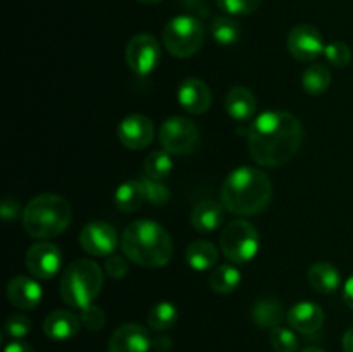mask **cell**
Returning a JSON list of instances; mask_svg holds the SVG:
<instances>
[{
  "instance_id": "35",
  "label": "cell",
  "mask_w": 353,
  "mask_h": 352,
  "mask_svg": "<svg viewBox=\"0 0 353 352\" xmlns=\"http://www.w3.org/2000/svg\"><path fill=\"white\" fill-rule=\"evenodd\" d=\"M79 320H81V324L86 328V330L99 331L102 330L103 324H105V313H103L102 307L92 304V306L81 309V316H79Z\"/></svg>"
},
{
  "instance_id": "12",
  "label": "cell",
  "mask_w": 353,
  "mask_h": 352,
  "mask_svg": "<svg viewBox=\"0 0 353 352\" xmlns=\"http://www.w3.org/2000/svg\"><path fill=\"white\" fill-rule=\"evenodd\" d=\"M26 268L34 278L50 280L61 271L62 252L50 242L33 244L26 252Z\"/></svg>"
},
{
  "instance_id": "4",
  "label": "cell",
  "mask_w": 353,
  "mask_h": 352,
  "mask_svg": "<svg viewBox=\"0 0 353 352\" xmlns=\"http://www.w3.org/2000/svg\"><path fill=\"white\" fill-rule=\"evenodd\" d=\"M71 204L57 193H41L31 199L24 207L21 219L30 237L38 240L54 238L71 224Z\"/></svg>"
},
{
  "instance_id": "24",
  "label": "cell",
  "mask_w": 353,
  "mask_h": 352,
  "mask_svg": "<svg viewBox=\"0 0 353 352\" xmlns=\"http://www.w3.org/2000/svg\"><path fill=\"white\" fill-rule=\"evenodd\" d=\"M252 320L259 328H274L281 326L283 320H285V309H283L281 302L276 299H259L252 307Z\"/></svg>"
},
{
  "instance_id": "28",
  "label": "cell",
  "mask_w": 353,
  "mask_h": 352,
  "mask_svg": "<svg viewBox=\"0 0 353 352\" xmlns=\"http://www.w3.org/2000/svg\"><path fill=\"white\" fill-rule=\"evenodd\" d=\"M210 35L219 45H233L240 40L241 28L238 21L230 16H219L210 23Z\"/></svg>"
},
{
  "instance_id": "42",
  "label": "cell",
  "mask_w": 353,
  "mask_h": 352,
  "mask_svg": "<svg viewBox=\"0 0 353 352\" xmlns=\"http://www.w3.org/2000/svg\"><path fill=\"white\" fill-rule=\"evenodd\" d=\"M299 352H324V351L319 347H307V349H302V351H299Z\"/></svg>"
},
{
  "instance_id": "39",
  "label": "cell",
  "mask_w": 353,
  "mask_h": 352,
  "mask_svg": "<svg viewBox=\"0 0 353 352\" xmlns=\"http://www.w3.org/2000/svg\"><path fill=\"white\" fill-rule=\"evenodd\" d=\"M3 352H34V349L23 340H12L10 344L6 345Z\"/></svg>"
},
{
  "instance_id": "32",
  "label": "cell",
  "mask_w": 353,
  "mask_h": 352,
  "mask_svg": "<svg viewBox=\"0 0 353 352\" xmlns=\"http://www.w3.org/2000/svg\"><path fill=\"white\" fill-rule=\"evenodd\" d=\"M262 0H217V6L228 16H248L261 7Z\"/></svg>"
},
{
  "instance_id": "38",
  "label": "cell",
  "mask_w": 353,
  "mask_h": 352,
  "mask_svg": "<svg viewBox=\"0 0 353 352\" xmlns=\"http://www.w3.org/2000/svg\"><path fill=\"white\" fill-rule=\"evenodd\" d=\"M172 347V340L165 335H159V337L152 338V349L157 352H168Z\"/></svg>"
},
{
  "instance_id": "10",
  "label": "cell",
  "mask_w": 353,
  "mask_h": 352,
  "mask_svg": "<svg viewBox=\"0 0 353 352\" xmlns=\"http://www.w3.org/2000/svg\"><path fill=\"white\" fill-rule=\"evenodd\" d=\"M119 235L107 221H90L79 233V245L93 257H109L117 247Z\"/></svg>"
},
{
  "instance_id": "25",
  "label": "cell",
  "mask_w": 353,
  "mask_h": 352,
  "mask_svg": "<svg viewBox=\"0 0 353 352\" xmlns=\"http://www.w3.org/2000/svg\"><path fill=\"white\" fill-rule=\"evenodd\" d=\"M331 69L326 64H317L309 66L302 75V88L309 93L310 97H319L326 93V90L331 86Z\"/></svg>"
},
{
  "instance_id": "36",
  "label": "cell",
  "mask_w": 353,
  "mask_h": 352,
  "mask_svg": "<svg viewBox=\"0 0 353 352\" xmlns=\"http://www.w3.org/2000/svg\"><path fill=\"white\" fill-rule=\"evenodd\" d=\"M105 273L110 278H124V276L128 275V262L124 261L121 255L110 254L109 257L105 259Z\"/></svg>"
},
{
  "instance_id": "9",
  "label": "cell",
  "mask_w": 353,
  "mask_h": 352,
  "mask_svg": "<svg viewBox=\"0 0 353 352\" xmlns=\"http://www.w3.org/2000/svg\"><path fill=\"white\" fill-rule=\"evenodd\" d=\"M161 43L148 33H138L126 47V64L134 75L148 76L161 62Z\"/></svg>"
},
{
  "instance_id": "5",
  "label": "cell",
  "mask_w": 353,
  "mask_h": 352,
  "mask_svg": "<svg viewBox=\"0 0 353 352\" xmlns=\"http://www.w3.org/2000/svg\"><path fill=\"white\" fill-rule=\"evenodd\" d=\"M103 286V271L92 259H76L69 262L61 278V297L76 309L92 306Z\"/></svg>"
},
{
  "instance_id": "30",
  "label": "cell",
  "mask_w": 353,
  "mask_h": 352,
  "mask_svg": "<svg viewBox=\"0 0 353 352\" xmlns=\"http://www.w3.org/2000/svg\"><path fill=\"white\" fill-rule=\"evenodd\" d=\"M269 340H271V347L274 349V352H299V337L290 328H274V330H271Z\"/></svg>"
},
{
  "instance_id": "27",
  "label": "cell",
  "mask_w": 353,
  "mask_h": 352,
  "mask_svg": "<svg viewBox=\"0 0 353 352\" xmlns=\"http://www.w3.org/2000/svg\"><path fill=\"white\" fill-rule=\"evenodd\" d=\"M178 307L172 302H168V300H161L155 306H152V309L148 311L147 323L148 328L155 331H165L171 330L176 323H178Z\"/></svg>"
},
{
  "instance_id": "33",
  "label": "cell",
  "mask_w": 353,
  "mask_h": 352,
  "mask_svg": "<svg viewBox=\"0 0 353 352\" xmlns=\"http://www.w3.org/2000/svg\"><path fill=\"white\" fill-rule=\"evenodd\" d=\"M143 179L145 186V195H147V200L154 206H165L171 199V192H169L168 186L164 185L159 179H150V178H141Z\"/></svg>"
},
{
  "instance_id": "15",
  "label": "cell",
  "mask_w": 353,
  "mask_h": 352,
  "mask_svg": "<svg viewBox=\"0 0 353 352\" xmlns=\"http://www.w3.org/2000/svg\"><path fill=\"white\" fill-rule=\"evenodd\" d=\"M150 333L137 323L121 324L109 340V352H150Z\"/></svg>"
},
{
  "instance_id": "22",
  "label": "cell",
  "mask_w": 353,
  "mask_h": 352,
  "mask_svg": "<svg viewBox=\"0 0 353 352\" xmlns=\"http://www.w3.org/2000/svg\"><path fill=\"white\" fill-rule=\"evenodd\" d=\"M310 286L319 293H333L341 286V275L331 262L319 261L310 266L307 273Z\"/></svg>"
},
{
  "instance_id": "37",
  "label": "cell",
  "mask_w": 353,
  "mask_h": 352,
  "mask_svg": "<svg viewBox=\"0 0 353 352\" xmlns=\"http://www.w3.org/2000/svg\"><path fill=\"white\" fill-rule=\"evenodd\" d=\"M19 204L14 199H6L0 204V214H2L3 221H14L19 216Z\"/></svg>"
},
{
  "instance_id": "18",
  "label": "cell",
  "mask_w": 353,
  "mask_h": 352,
  "mask_svg": "<svg viewBox=\"0 0 353 352\" xmlns=\"http://www.w3.org/2000/svg\"><path fill=\"white\" fill-rule=\"evenodd\" d=\"M79 328H81V320L76 316L71 311L59 309L48 314L45 317L43 331L50 340L64 342L78 335Z\"/></svg>"
},
{
  "instance_id": "20",
  "label": "cell",
  "mask_w": 353,
  "mask_h": 352,
  "mask_svg": "<svg viewBox=\"0 0 353 352\" xmlns=\"http://www.w3.org/2000/svg\"><path fill=\"white\" fill-rule=\"evenodd\" d=\"M224 106H226V113L230 114L231 119L243 123V121L254 117L255 110H257V99L245 86H234L228 92Z\"/></svg>"
},
{
  "instance_id": "34",
  "label": "cell",
  "mask_w": 353,
  "mask_h": 352,
  "mask_svg": "<svg viewBox=\"0 0 353 352\" xmlns=\"http://www.w3.org/2000/svg\"><path fill=\"white\" fill-rule=\"evenodd\" d=\"M31 331V321L26 314H10L6 321V333L14 340H21Z\"/></svg>"
},
{
  "instance_id": "29",
  "label": "cell",
  "mask_w": 353,
  "mask_h": 352,
  "mask_svg": "<svg viewBox=\"0 0 353 352\" xmlns=\"http://www.w3.org/2000/svg\"><path fill=\"white\" fill-rule=\"evenodd\" d=\"M145 176L150 179H162L168 178L172 171V157L165 150H154L147 155L143 162Z\"/></svg>"
},
{
  "instance_id": "2",
  "label": "cell",
  "mask_w": 353,
  "mask_h": 352,
  "mask_svg": "<svg viewBox=\"0 0 353 352\" xmlns=\"http://www.w3.org/2000/svg\"><path fill=\"white\" fill-rule=\"evenodd\" d=\"M272 200V182L262 169L240 166L226 176L221 188V202L234 216H257Z\"/></svg>"
},
{
  "instance_id": "23",
  "label": "cell",
  "mask_w": 353,
  "mask_h": 352,
  "mask_svg": "<svg viewBox=\"0 0 353 352\" xmlns=\"http://www.w3.org/2000/svg\"><path fill=\"white\" fill-rule=\"evenodd\" d=\"M186 264L195 271H209L217 264L219 251L216 245L209 240H195L186 247L185 252Z\"/></svg>"
},
{
  "instance_id": "8",
  "label": "cell",
  "mask_w": 353,
  "mask_h": 352,
  "mask_svg": "<svg viewBox=\"0 0 353 352\" xmlns=\"http://www.w3.org/2000/svg\"><path fill=\"white\" fill-rule=\"evenodd\" d=\"M162 150L171 155H188L200 145V131L193 121L183 116H172L162 123L159 131Z\"/></svg>"
},
{
  "instance_id": "31",
  "label": "cell",
  "mask_w": 353,
  "mask_h": 352,
  "mask_svg": "<svg viewBox=\"0 0 353 352\" xmlns=\"http://www.w3.org/2000/svg\"><path fill=\"white\" fill-rule=\"evenodd\" d=\"M324 57L334 68H347L352 62V48L345 41H331L324 48Z\"/></svg>"
},
{
  "instance_id": "43",
  "label": "cell",
  "mask_w": 353,
  "mask_h": 352,
  "mask_svg": "<svg viewBox=\"0 0 353 352\" xmlns=\"http://www.w3.org/2000/svg\"><path fill=\"white\" fill-rule=\"evenodd\" d=\"M138 2H141V3H159V2H162V0H138Z\"/></svg>"
},
{
  "instance_id": "17",
  "label": "cell",
  "mask_w": 353,
  "mask_h": 352,
  "mask_svg": "<svg viewBox=\"0 0 353 352\" xmlns=\"http://www.w3.org/2000/svg\"><path fill=\"white\" fill-rule=\"evenodd\" d=\"M7 299L17 309H34L43 299V290L34 278L17 275L7 283Z\"/></svg>"
},
{
  "instance_id": "7",
  "label": "cell",
  "mask_w": 353,
  "mask_h": 352,
  "mask_svg": "<svg viewBox=\"0 0 353 352\" xmlns=\"http://www.w3.org/2000/svg\"><path fill=\"white\" fill-rule=\"evenodd\" d=\"M221 251L234 264L250 262L261 248V235L247 219H234L226 224L219 237Z\"/></svg>"
},
{
  "instance_id": "40",
  "label": "cell",
  "mask_w": 353,
  "mask_h": 352,
  "mask_svg": "<svg viewBox=\"0 0 353 352\" xmlns=\"http://www.w3.org/2000/svg\"><path fill=\"white\" fill-rule=\"evenodd\" d=\"M343 299H345V304H347V306L353 311V275L347 280V282H345Z\"/></svg>"
},
{
  "instance_id": "3",
  "label": "cell",
  "mask_w": 353,
  "mask_h": 352,
  "mask_svg": "<svg viewBox=\"0 0 353 352\" xmlns=\"http://www.w3.org/2000/svg\"><path fill=\"white\" fill-rule=\"evenodd\" d=\"M124 255L143 268H162L174 254L171 235L164 226L150 219H138L128 224L121 238Z\"/></svg>"
},
{
  "instance_id": "6",
  "label": "cell",
  "mask_w": 353,
  "mask_h": 352,
  "mask_svg": "<svg viewBox=\"0 0 353 352\" xmlns=\"http://www.w3.org/2000/svg\"><path fill=\"white\" fill-rule=\"evenodd\" d=\"M205 30L196 17L181 14L169 21L162 31L164 47L172 57L186 59L195 55L203 45Z\"/></svg>"
},
{
  "instance_id": "41",
  "label": "cell",
  "mask_w": 353,
  "mask_h": 352,
  "mask_svg": "<svg viewBox=\"0 0 353 352\" xmlns=\"http://www.w3.org/2000/svg\"><path fill=\"white\" fill-rule=\"evenodd\" d=\"M343 351L345 352H353V326L348 328L343 335Z\"/></svg>"
},
{
  "instance_id": "14",
  "label": "cell",
  "mask_w": 353,
  "mask_h": 352,
  "mask_svg": "<svg viewBox=\"0 0 353 352\" xmlns=\"http://www.w3.org/2000/svg\"><path fill=\"white\" fill-rule=\"evenodd\" d=\"M178 102L188 114L200 116L212 106V92L200 78H186L178 88Z\"/></svg>"
},
{
  "instance_id": "1",
  "label": "cell",
  "mask_w": 353,
  "mask_h": 352,
  "mask_svg": "<svg viewBox=\"0 0 353 352\" xmlns=\"http://www.w3.org/2000/svg\"><path fill=\"white\" fill-rule=\"evenodd\" d=\"M302 140L303 128L295 114L265 110L259 114L248 128V154L259 166L279 168L292 161Z\"/></svg>"
},
{
  "instance_id": "13",
  "label": "cell",
  "mask_w": 353,
  "mask_h": 352,
  "mask_svg": "<svg viewBox=\"0 0 353 352\" xmlns=\"http://www.w3.org/2000/svg\"><path fill=\"white\" fill-rule=\"evenodd\" d=\"M155 128L150 117L143 114H130L117 126V138L128 150H141L154 141Z\"/></svg>"
},
{
  "instance_id": "11",
  "label": "cell",
  "mask_w": 353,
  "mask_h": 352,
  "mask_svg": "<svg viewBox=\"0 0 353 352\" xmlns=\"http://www.w3.org/2000/svg\"><path fill=\"white\" fill-rule=\"evenodd\" d=\"M286 47L292 57L300 62H312L317 57L324 55L323 35L312 24H299L288 33Z\"/></svg>"
},
{
  "instance_id": "19",
  "label": "cell",
  "mask_w": 353,
  "mask_h": 352,
  "mask_svg": "<svg viewBox=\"0 0 353 352\" xmlns=\"http://www.w3.org/2000/svg\"><path fill=\"white\" fill-rule=\"evenodd\" d=\"M192 226L199 233H212L223 224L224 221V206L216 200H203L199 202L192 211Z\"/></svg>"
},
{
  "instance_id": "21",
  "label": "cell",
  "mask_w": 353,
  "mask_h": 352,
  "mask_svg": "<svg viewBox=\"0 0 353 352\" xmlns=\"http://www.w3.org/2000/svg\"><path fill=\"white\" fill-rule=\"evenodd\" d=\"M145 202H147V195H145L143 179H128L121 183L114 193V204L124 214L134 213Z\"/></svg>"
},
{
  "instance_id": "26",
  "label": "cell",
  "mask_w": 353,
  "mask_h": 352,
  "mask_svg": "<svg viewBox=\"0 0 353 352\" xmlns=\"http://www.w3.org/2000/svg\"><path fill=\"white\" fill-rule=\"evenodd\" d=\"M241 283V273L236 266L233 264H221L209 275V286L216 293H226L234 292L238 285Z\"/></svg>"
},
{
  "instance_id": "16",
  "label": "cell",
  "mask_w": 353,
  "mask_h": 352,
  "mask_svg": "<svg viewBox=\"0 0 353 352\" xmlns=\"http://www.w3.org/2000/svg\"><path fill=\"white\" fill-rule=\"evenodd\" d=\"M290 326L295 331L303 335H314L323 328L324 324V311L319 304L302 300L290 307L286 314Z\"/></svg>"
}]
</instances>
